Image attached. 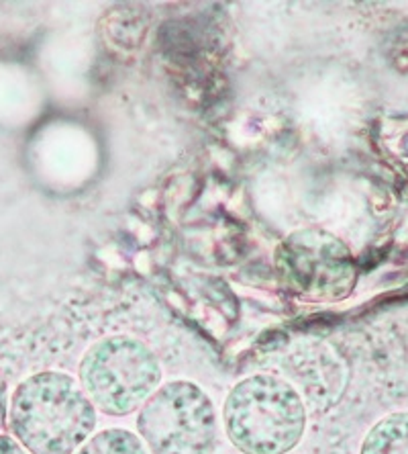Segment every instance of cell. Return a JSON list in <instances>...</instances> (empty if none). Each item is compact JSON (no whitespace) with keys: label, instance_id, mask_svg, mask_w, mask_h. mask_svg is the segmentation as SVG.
Masks as SVG:
<instances>
[{"label":"cell","instance_id":"obj_1","mask_svg":"<svg viewBox=\"0 0 408 454\" xmlns=\"http://www.w3.org/2000/svg\"><path fill=\"white\" fill-rule=\"evenodd\" d=\"M9 426L27 452L76 454L96 428V407L76 379L43 371L12 391Z\"/></svg>","mask_w":408,"mask_h":454},{"label":"cell","instance_id":"obj_2","mask_svg":"<svg viewBox=\"0 0 408 454\" xmlns=\"http://www.w3.org/2000/svg\"><path fill=\"white\" fill-rule=\"evenodd\" d=\"M227 436L243 454H286L306 430L303 397L286 380L253 375L233 387L223 407Z\"/></svg>","mask_w":408,"mask_h":454},{"label":"cell","instance_id":"obj_3","mask_svg":"<svg viewBox=\"0 0 408 454\" xmlns=\"http://www.w3.org/2000/svg\"><path fill=\"white\" fill-rule=\"evenodd\" d=\"M80 385L106 416L137 411L162 383V366L150 346L131 336H111L86 350Z\"/></svg>","mask_w":408,"mask_h":454},{"label":"cell","instance_id":"obj_4","mask_svg":"<svg viewBox=\"0 0 408 454\" xmlns=\"http://www.w3.org/2000/svg\"><path fill=\"white\" fill-rule=\"evenodd\" d=\"M137 430L151 454H209L217 440V410L192 380H172L142 405Z\"/></svg>","mask_w":408,"mask_h":454},{"label":"cell","instance_id":"obj_5","mask_svg":"<svg viewBox=\"0 0 408 454\" xmlns=\"http://www.w3.org/2000/svg\"><path fill=\"white\" fill-rule=\"evenodd\" d=\"M276 262L294 289L314 299H343L358 280L351 250L317 227L292 231L280 244Z\"/></svg>","mask_w":408,"mask_h":454},{"label":"cell","instance_id":"obj_6","mask_svg":"<svg viewBox=\"0 0 408 454\" xmlns=\"http://www.w3.org/2000/svg\"><path fill=\"white\" fill-rule=\"evenodd\" d=\"M359 454H408V411L380 419L367 432Z\"/></svg>","mask_w":408,"mask_h":454},{"label":"cell","instance_id":"obj_7","mask_svg":"<svg viewBox=\"0 0 408 454\" xmlns=\"http://www.w3.org/2000/svg\"><path fill=\"white\" fill-rule=\"evenodd\" d=\"M76 454H150L143 440L123 428H109L92 436Z\"/></svg>","mask_w":408,"mask_h":454},{"label":"cell","instance_id":"obj_8","mask_svg":"<svg viewBox=\"0 0 408 454\" xmlns=\"http://www.w3.org/2000/svg\"><path fill=\"white\" fill-rule=\"evenodd\" d=\"M0 454H29L9 434H0Z\"/></svg>","mask_w":408,"mask_h":454},{"label":"cell","instance_id":"obj_9","mask_svg":"<svg viewBox=\"0 0 408 454\" xmlns=\"http://www.w3.org/2000/svg\"><path fill=\"white\" fill-rule=\"evenodd\" d=\"M6 407H9V399H6V387L3 380H0V426H3L6 419Z\"/></svg>","mask_w":408,"mask_h":454}]
</instances>
